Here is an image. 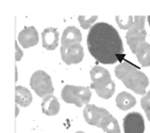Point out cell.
<instances>
[{"label":"cell","instance_id":"obj_17","mask_svg":"<svg viewBox=\"0 0 150 133\" xmlns=\"http://www.w3.org/2000/svg\"><path fill=\"white\" fill-rule=\"evenodd\" d=\"M135 54L142 66H150V44L147 42H143L137 48Z\"/></svg>","mask_w":150,"mask_h":133},{"label":"cell","instance_id":"obj_15","mask_svg":"<svg viewBox=\"0 0 150 133\" xmlns=\"http://www.w3.org/2000/svg\"><path fill=\"white\" fill-rule=\"evenodd\" d=\"M137 102H136V98L134 97L132 94L127 93V92H120V93L117 94L116 97V106L118 108L122 111H127L132 108L133 106H136Z\"/></svg>","mask_w":150,"mask_h":133},{"label":"cell","instance_id":"obj_1","mask_svg":"<svg viewBox=\"0 0 150 133\" xmlns=\"http://www.w3.org/2000/svg\"><path fill=\"white\" fill-rule=\"evenodd\" d=\"M88 49L91 55L104 64L123 62L125 49L117 30L107 23H98L88 34Z\"/></svg>","mask_w":150,"mask_h":133},{"label":"cell","instance_id":"obj_12","mask_svg":"<svg viewBox=\"0 0 150 133\" xmlns=\"http://www.w3.org/2000/svg\"><path fill=\"white\" fill-rule=\"evenodd\" d=\"M82 40V35L80 31L74 26H69L63 32L61 43L62 45H71V44H79Z\"/></svg>","mask_w":150,"mask_h":133},{"label":"cell","instance_id":"obj_7","mask_svg":"<svg viewBox=\"0 0 150 133\" xmlns=\"http://www.w3.org/2000/svg\"><path fill=\"white\" fill-rule=\"evenodd\" d=\"M125 133H144L145 123L142 115L138 112L129 113L123 118Z\"/></svg>","mask_w":150,"mask_h":133},{"label":"cell","instance_id":"obj_4","mask_svg":"<svg viewBox=\"0 0 150 133\" xmlns=\"http://www.w3.org/2000/svg\"><path fill=\"white\" fill-rule=\"evenodd\" d=\"M145 19L144 15H136L134 17V25L131 29L127 31L125 35L127 43L129 47L131 48L132 52L135 54L137 48L141 45L143 42H145L147 33L145 31Z\"/></svg>","mask_w":150,"mask_h":133},{"label":"cell","instance_id":"obj_6","mask_svg":"<svg viewBox=\"0 0 150 133\" xmlns=\"http://www.w3.org/2000/svg\"><path fill=\"white\" fill-rule=\"evenodd\" d=\"M61 56L66 64H79L82 62L84 56L83 48L80 44L61 46Z\"/></svg>","mask_w":150,"mask_h":133},{"label":"cell","instance_id":"obj_25","mask_svg":"<svg viewBox=\"0 0 150 133\" xmlns=\"http://www.w3.org/2000/svg\"><path fill=\"white\" fill-rule=\"evenodd\" d=\"M75 133H86V132H83V131H76Z\"/></svg>","mask_w":150,"mask_h":133},{"label":"cell","instance_id":"obj_23","mask_svg":"<svg viewBox=\"0 0 150 133\" xmlns=\"http://www.w3.org/2000/svg\"><path fill=\"white\" fill-rule=\"evenodd\" d=\"M145 114H146V116H147V119L150 121V110L149 111H146Z\"/></svg>","mask_w":150,"mask_h":133},{"label":"cell","instance_id":"obj_19","mask_svg":"<svg viewBox=\"0 0 150 133\" xmlns=\"http://www.w3.org/2000/svg\"><path fill=\"white\" fill-rule=\"evenodd\" d=\"M115 19H116V23L118 25V27L122 30H127V31L133 27L134 22H135L133 15H129L127 19H123L120 15H116Z\"/></svg>","mask_w":150,"mask_h":133},{"label":"cell","instance_id":"obj_18","mask_svg":"<svg viewBox=\"0 0 150 133\" xmlns=\"http://www.w3.org/2000/svg\"><path fill=\"white\" fill-rule=\"evenodd\" d=\"M96 93L98 94V96L100 97L104 98V99H108L110 98L111 96L114 94L115 92V84L114 82H111L109 85L105 86V87H102V88H98V89H95Z\"/></svg>","mask_w":150,"mask_h":133},{"label":"cell","instance_id":"obj_10","mask_svg":"<svg viewBox=\"0 0 150 133\" xmlns=\"http://www.w3.org/2000/svg\"><path fill=\"white\" fill-rule=\"evenodd\" d=\"M18 41L24 48H29L35 46L39 41L38 32L35 27H25L18 36Z\"/></svg>","mask_w":150,"mask_h":133},{"label":"cell","instance_id":"obj_13","mask_svg":"<svg viewBox=\"0 0 150 133\" xmlns=\"http://www.w3.org/2000/svg\"><path fill=\"white\" fill-rule=\"evenodd\" d=\"M60 102L54 95H48L41 102V110L46 116H56L60 112Z\"/></svg>","mask_w":150,"mask_h":133},{"label":"cell","instance_id":"obj_2","mask_svg":"<svg viewBox=\"0 0 150 133\" xmlns=\"http://www.w3.org/2000/svg\"><path fill=\"white\" fill-rule=\"evenodd\" d=\"M114 73L117 79L122 81L127 88L141 95L146 93V88L149 85V79L131 62L127 60L121 62L115 68Z\"/></svg>","mask_w":150,"mask_h":133},{"label":"cell","instance_id":"obj_21","mask_svg":"<svg viewBox=\"0 0 150 133\" xmlns=\"http://www.w3.org/2000/svg\"><path fill=\"white\" fill-rule=\"evenodd\" d=\"M141 106L144 110V112L150 110V90L142 97L141 99Z\"/></svg>","mask_w":150,"mask_h":133},{"label":"cell","instance_id":"obj_3","mask_svg":"<svg viewBox=\"0 0 150 133\" xmlns=\"http://www.w3.org/2000/svg\"><path fill=\"white\" fill-rule=\"evenodd\" d=\"M62 99L67 104H73L78 108L88 104L92 97V92L88 87L75 85H66L61 92Z\"/></svg>","mask_w":150,"mask_h":133},{"label":"cell","instance_id":"obj_9","mask_svg":"<svg viewBox=\"0 0 150 133\" xmlns=\"http://www.w3.org/2000/svg\"><path fill=\"white\" fill-rule=\"evenodd\" d=\"M91 79H92V87L94 89L102 88L105 86L109 85L112 82L110 73L106 69L102 66H94L91 70Z\"/></svg>","mask_w":150,"mask_h":133},{"label":"cell","instance_id":"obj_20","mask_svg":"<svg viewBox=\"0 0 150 133\" xmlns=\"http://www.w3.org/2000/svg\"><path fill=\"white\" fill-rule=\"evenodd\" d=\"M97 19H98L97 15H93V17H91L90 19H86L84 15H79V17H78V21H79L80 26H81V28L84 30L88 29V28L97 21Z\"/></svg>","mask_w":150,"mask_h":133},{"label":"cell","instance_id":"obj_8","mask_svg":"<svg viewBox=\"0 0 150 133\" xmlns=\"http://www.w3.org/2000/svg\"><path fill=\"white\" fill-rule=\"evenodd\" d=\"M109 115V112L104 108H98L95 104H86L83 108V117L88 124L92 126H99L104 117Z\"/></svg>","mask_w":150,"mask_h":133},{"label":"cell","instance_id":"obj_5","mask_svg":"<svg viewBox=\"0 0 150 133\" xmlns=\"http://www.w3.org/2000/svg\"><path fill=\"white\" fill-rule=\"evenodd\" d=\"M30 85L35 93L42 98L52 95L54 90L50 76L41 70L33 73L30 79Z\"/></svg>","mask_w":150,"mask_h":133},{"label":"cell","instance_id":"obj_14","mask_svg":"<svg viewBox=\"0 0 150 133\" xmlns=\"http://www.w3.org/2000/svg\"><path fill=\"white\" fill-rule=\"evenodd\" d=\"M98 127L102 129L103 131H105L106 133H120L118 122L111 114L104 117Z\"/></svg>","mask_w":150,"mask_h":133},{"label":"cell","instance_id":"obj_16","mask_svg":"<svg viewBox=\"0 0 150 133\" xmlns=\"http://www.w3.org/2000/svg\"><path fill=\"white\" fill-rule=\"evenodd\" d=\"M16 102L21 106H30L32 102V94L29 90L24 86H17L16 87Z\"/></svg>","mask_w":150,"mask_h":133},{"label":"cell","instance_id":"obj_22","mask_svg":"<svg viewBox=\"0 0 150 133\" xmlns=\"http://www.w3.org/2000/svg\"><path fill=\"white\" fill-rule=\"evenodd\" d=\"M22 57H23V51H22L21 48L19 47L18 43H16V60L19 62V60H21Z\"/></svg>","mask_w":150,"mask_h":133},{"label":"cell","instance_id":"obj_24","mask_svg":"<svg viewBox=\"0 0 150 133\" xmlns=\"http://www.w3.org/2000/svg\"><path fill=\"white\" fill-rule=\"evenodd\" d=\"M147 20H148V23H149V27H150V15L147 18Z\"/></svg>","mask_w":150,"mask_h":133},{"label":"cell","instance_id":"obj_11","mask_svg":"<svg viewBox=\"0 0 150 133\" xmlns=\"http://www.w3.org/2000/svg\"><path fill=\"white\" fill-rule=\"evenodd\" d=\"M42 46L47 50H54L59 45L60 35L56 28H46L41 34Z\"/></svg>","mask_w":150,"mask_h":133}]
</instances>
